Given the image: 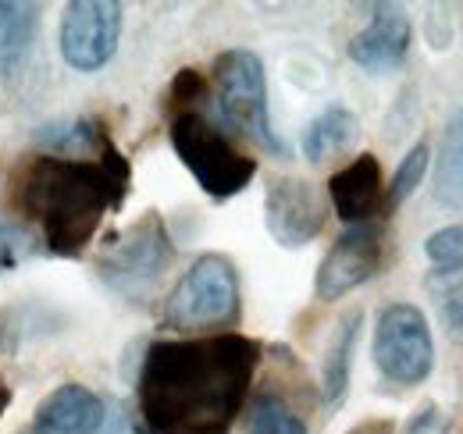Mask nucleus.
I'll return each mask as SVG.
<instances>
[{
  "label": "nucleus",
  "instance_id": "obj_1",
  "mask_svg": "<svg viewBox=\"0 0 463 434\" xmlns=\"http://www.w3.org/2000/svg\"><path fill=\"white\" fill-rule=\"evenodd\" d=\"M260 342L222 331L154 342L136 381L139 428L146 434H225L250 399Z\"/></svg>",
  "mask_w": 463,
  "mask_h": 434
},
{
  "label": "nucleus",
  "instance_id": "obj_2",
  "mask_svg": "<svg viewBox=\"0 0 463 434\" xmlns=\"http://www.w3.org/2000/svg\"><path fill=\"white\" fill-rule=\"evenodd\" d=\"M132 167L115 143L97 157L40 154L18 171V207L36 221L43 250L54 257H79L100 231V221L121 211Z\"/></svg>",
  "mask_w": 463,
  "mask_h": 434
},
{
  "label": "nucleus",
  "instance_id": "obj_3",
  "mask_svg": "<svg viewBox=\"0 0 463 434\" xmlns=\"http://www.w3.org/2000/svg\"><path fill=\"white\" fill-rule=\"evenodd\" d=\"M168 136H172L178 161L185 164V171L196 178V185L214 200H229L235 193H242L257 175V161L250 154H242L200 110H178L172 118Z\"/></svg>",
  "mask_w": 463,
  "mask_h": 434
},
{
  "label": "nucleus",
  "instance_id": "obj_4",
  "mask_svg": "<svg viewBox=\"0 0 463 434\" xmlns=\"http://www.w3.org/2000/svg\"><path fill=\"white\" fill-rule=\"evenodd\" d=\"M214 100L222 110V121L229 125L235 136L264 146L275 157H289V146L279 139V132L271 128V114H268V75H264V61L253 51H225L214 61Z\"/></svg>",
  "mask_w": 463,
  "mask_h": 434
},
{
  "label": "nucleus",
  "instance_id": "obj_5",
  "mask_svg": "<svg viewBox=\"0 0 463 434\" xmlns=\"http://www.w3.org/2000/svg\"><path fill=\"white\" fill-rule=\"evenodd\" d=\"M239 314H242V296L232 260L222 253H203L168 292L161 321L172 331L193 335V331L235 325Z\"/></svg>",
  "mask_w": 463,
  "mask_h": 434
},
{
  "label": "nucleus",
  "instance_id": "obj_6",
  "mask_svg": "<svg viewBox=\"0 0 463 434\" xmlns=\"http://www.w3.org/2000/svg\"><path fill=\"white\" fill-rule=\"evenodd\" d=\"M172 260L175 246L168 228H165V217L157 211H146L125 231L108 239V246L97 260V274L115 288L118 296L143 299L161 281V274L172 268Z\"/></svg>",
  "mask_w": 463,
  "mask_h": 434
},
{
  "label": "nucleus",
  "instance_id": "obj_7",
  "mask_svg": "<svg viewBox=\"0 0 463 434\" xmlns=\"http://www.w3.org/2000/svg\"><path fill=\"white\" fill-rule=\"evenodd\" d=\"M374 367L392 384H424L435 371V342L428 317L413 303H389L374 321Z\"/></svg>",
  "mask_w": 463,
  "mask_h": 434
},
{
  "label": "nucleus",
  "instance_id": "obj_8",
  "mask_svg": "<svg viewBox=\"0 0 463 434\" xmlns=\"http://www.w3.org/2000/svg\"><path fill=\"white\" fill-rule=\"evenodd\" d=\"M121 40V4L75 0L61 14V57L75 71H100Z\"/></svg>",
  "mask_w": 463,
  "mask_h": 434
},
{
  "label": "nucleus",
  "instance_id": "obj_9",
  "mask_svg": "<svg viewBox=\"0 0 463 434\" xmlns=\"http://www.w3.org/2000/svg\"><path fill=\"white\" fill-rule=\"evenodd\" d=\"M382 264H385V228L378 221L353 224L325 253L317 278H314V292L325 303L343 299L353 288H360L364 281H371L382 271Z\"/></svg>",
  "mask_w": 463,
  "mask_h": 434
},
{
  "label": "nucleus",
  "instance_id": "obj_10",
  "mask_svg": "<svg viewBox=\"0 0 463 434\" xmlns=\"http://www.w3.org/2000/svg\"><path fill=\"white\" fill-rule=\"evenodd\" d=\"M328 221V203L314 182L296 175H275L264 189V224L271 239L286 250H299L321 235Z\"/></svg>",
  "mask_w": 463,
  "mask_h": 434
},
{
  "label": "nucleus",
  "instance_id": "obj_11",
  "mask_svg": "<svg viewBox=\"0 0 463 434\" xmlns=\"http://www.w3.org/2000/svg\"><path fill=\"white\" fill-rule=\"evenodd\" d=\"M328 200L332 211L353 224H371L385 211V178H382V164L374 154H360L346 167H339L328 178Z\"/></svg>",
  "mask_w": 463,
  "mask_h": 434
},
{
  "label": "nucleus",
  "instance_id": "obj_12",
  "mask_svg": "<svg viewBox=\"0 0 463 434\" xmlns=\"http://www.w3.org/2000/svg\"><path fill=\"white\" fill-rule=\"evenodd\" d=\"M413 29L403 7H374L371 22L349 40V57L374 75L396 71L410 54Z\"/></svg>",
  "mask_w": 463,
  "mask_h": 434
},
{
  "label": "nucleus",
  "instance_id": "obj_13",
  "mask_svg": "<svg viewBox=\"0 0 463 434\" xmlns=\"http://www.w3.org/2000/svg\"><path fill=\"white\" fill-rule=\"evenodd\" d=\"M104 417L108 410L97 392L79 381H64L36 406L33 434H97L104 428Z\"/></svg>",
  "mask_w": 463,
  "mask_h": 434
},
{
  "label": "nucleus",
  "instance_id": "obj_14",
  "mask_svg": "<svg viewBox=\"0 0 463 434\" xmlns=\"http://www.w3.org/2000/svg\"><path fill=\"white\" fill-rule=\"evenodd\" d=\"M40 7L25 0H0V82L18 75L36 43Z\"/></svg>",
  "mask_w": 463,
  "mask_h": 434
},
{
  "label": "nucleus",
  "instance_id": "obj_15",
  "mask_svg": "<svg viewBox=\"0 0 463 434\" xmlns=\"http://www.w3.org/2000/svg\"><path fill=\"white\" fill-rule=\"evenodd\" d=\"M360 136V118L343 104H328L307 128H303V157L310 164L328 161L332 154H343Z\"/></svg>",
  "mask_w": 463,
  "mask_h": 434
},
{
  "label": "nucleus",
  "instance_id": "obj_16",
  "mask_svg": "<svg viewBox=\"0 0 463 434\" xmlns=\"http://www.w3.org/2000/svg\"><path fill=\"white\" fill-rule=\"evenodd\" d=\"M364 314L349 310L346 317L335 325V335L325 349V367H321V388H325V406L335 410L349 392V374H353V353H356V338H360Z\"/></svg>",
  "mask_w": 463,
  "mask_h": 434
},
{
  "label": "nucleus",
  "instance_id": "obj_17",
  "mask_svg": "<svg viewBox=\"0 0 463 434\" xmlns=\"http://www.w3.org/2000/svg\"><path fill=\"white\" fill-rule=\"evenodd\" d=\"M108 128L100 118H64L36 128V143L54 157H90L108 146Z\"/></svg>",
  "mask_w": 463,
  "mask_h": 434
},
{
  "label": "nucleus",
  "instance_id": "obj_18",
  "mask_svg": "<svg viewBox=\"0 0 463 434\" xmlns=\"http://www.w3.org/2000/svg\"><path fill=\"white\" fill-rule=\"evenodd\" d=\"M435 203L463 211V108L446 121L439 157H435Z\"/></svg>",
  "mask_w": 463,
  "mask_h": 434
},
{
  "label": "nucleus",
  "instance_id": "obj_19",
  "mask_svg": "<svg viewBox=\"0 0 463 434\" xmlns=\"http://www.w3.org/2000/svg\"><path fill=\"white\" fill-rule=\"evenodd\" d=\"M246 434H307V424L282 395L260 392L246 406Z\"/></svg>",
  "mask_w": 463,
  "mask_h": 434
},
{
  "label": "nucleus",
  "instance_id": "obj_20",
  "mask_svg": "<svg viewBox=\"0 0 463 434\" xmlns=\"http://www.w3.org/2000/svg\"><path fill=\"white\" fill-rule=\"evenodd\" d=\"M424 288L449 338L463 342V271H428Z\"/></svg>",
  "mask_w": 463,
  "mask_h": 434
},
{
  "label": "nucleus",
  "instance_id": "obj_21",
  "mask_svg": "<svg viewBox=\"0 0 463 434\" xmlns=\"http://www.w3.org/2000/svg\"><path fill=\"white\" fill-rule=\"evenodd\" d=\"M428 161H431V150H428V143H424V139H420V143H413V146L406 150V157L400 161L396 175H392V182H389V189H385V211L403 207L406 200L424 185Z\"/></svg>",
  "mask_w": 463,
  "mask_h": 434
},
{
  "label": "nucleus",
  "instance_id": "obj_22",
  "mask_svg": "<svg viewBox=\"0 0 463 434\" xmlns=\"http://www.w3.org/2000/svg\"><path fill=\"white\" fill-rule=\"evenodd\" d=\"M40 253H43V242L33 228H25L18 221H0V278L18 271L25 260H33Z\"/></svg>",
  "mask_w": 463,
  "mask_h": 434
},
{
  "label": "nucleus",
  "instance_id": "obj_23",
  "mask_svg": "<svg viewBox=\"0 0 463 434\" xmlns=\"http://www.w3.org/2000/svg\"><path fill=\"white\" fill-rule=\"evenodd\" d=\"M431 271H463V224H446L424 239Z\"/></svg>",
  "mask_w": 463,
  "mask_h": 434
},
{
  "label": "nucleus",
  "instance_id": "obj_24",
  "mask_svg": "<svg viewBox=\"0 0 463 434\" xmlns=\"http://www.w3.org/2000/svg\"><path fill=\"white\" fill-rule=\"evenodd\" d=\"M168 97H172L175 114H178V110H200L196 104L207 100V79H203L196 68H182V71L175 75Z\"/></svg>",
  "mask_w": 463,
  "mask_h": 434
},
{
  "label": "nucleus",
  "instance_id": "obj_25",
  "mask_svg": "<svg viewBox=\"0 0 463 434\" xmlns=\"http://www.w3.org/2000/svg\"><path fill=\"white\" fill-rule=\"evenodd\" d=\"M406 434H449V417H446L435 402H424V406L410 417Z\"/></svg>",
  "mask_w": 463,
  "mask_h": 434
},
{
  "label": "nucleus",
  "instance_id": "obj_26",
  "mask_svg": "<svg viewBox=\"0 0 463 434\" xmlns=\"http://www.w3.org/2000/svg\"><path fill=\"white\" fill-rule=\"evenodd\" d=\"M7 406H11V388H7V384H4V378H0V420H4Z\"/></svg>",
  "mask_w": 463,
  "mask_h": 434
}]
</instances>
